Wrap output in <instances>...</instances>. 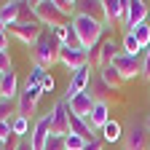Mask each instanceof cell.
Wrapping results in <instances>:
<instances>
[{
	"mask_svg": "<svg viewBox=\"0 0 150 150\" xmlns=\"http://www.w3.org/2000/svg\"><path fill=\"white\" fill-rule=\"evenodd\" d=\"M72 27H75V32H78V38H81V46H83L86 51H94V48H97L102 32L107 30L105 22L91 19V16H83V13H78V16L72 19Z\"/></svg>",
	"mask_w": 150,
	"mask_h": 150,
	"instance_id": "6da1fadb",
	"label": "cell"
},
{
	"mask_svg": "<svg viewBox=\"0 0 150 150\" xmlns=\"http://www.w3.org/2000/svg\"><path fill=\"white\" fill-rule=\"evenodd\" d=\"M59 48H62V43L54 38V32H51V30L43 32L40 40L32 46V59H35V64H40V67H54L56 62H59Z\"/></svg>",
	"mask_w": 150,
	"mask_h": 150,
	"instance_id": "7a4b0ae2",
	"label": "cell"
},
{
	"mask_svg": "<svg viewBox=\"0 0 150 150\" xmlns=\"http://www.w3.org/2000/svg\"><path fill=\"white\" fill-rule=\"evenodd\" d=\"M32 13H35V19H38L43 27H51V30L72 22V19H67L59 8H56L54 0H38V3H32Z\"/></svg>",
	"mask_w": 150,
	"mask_h": 150,
	"instance_id": "3957f363",
	"label": "cell"
},
{
	"mask_svg": "<svg viewBox=\"0 0 150 150\" xmlns=\"http://www.w3.org/2000/svg\"><path fill=\"white\" fill-rule=\"evenodd\" d=\"M43 32H46V27H43L40 22H13V24L6 27V35L16 38V40H22V43L30 46V48H32L38 40H40Z\"/></svg>",
	"mask_w": 150,
	"mask_h": 150,
	"instance_id": "277c9868",
	"label": "cell"
},
{
	"mask_svg": "<svg viewBox=\"0 0 150 150\" xmlns=\"http://www.w3.org/2000/svg\"><path fill=\"white\" fill-rule=\"evenodd\" d=\"M147 147H150L147 123H131L123 134V150H147Z\"/></svg>",
	"mask_w": 150,
	"mask_h": 150,
	"instance_id": "5b68a950",
	"label": "cell"
},
{
	"mask_svg": "<svg viewBox=\"0 0 150 150\" xmlns=\"http://www.w3.org/2000/svg\"><path fill=\"white\" fill-rule=\"evenodd\" d=\"M51 123H54L51 110L43 112L40 118H35V121H32V131H30V145H32V150H43L46 139L51 137Z\"/></svg>",
	"mask_w": 150,
	"mask_h": 150,
	"instance_id": "8992f818",
	"label": "cell"
},
{
	"mask_svg": "<svg viewBox=\"0 0 150 150\" xmlns=\"http://www.w3.org/2000/svg\"><path fill=\"white\" fill-rule=\"evenodd\" d=\"M112 67H115V72L121 75V81H131L137 78V75L142 72V56H131V54H118L115 59H112Z\"/></svg>",
	"mask_w": 150,
	"mask_h": 150,
	"instance_id": "52a82bcc",
	"label": "cell"
},
{
	"mask_svg": "<svg viewBox=\"0 0 150 150\" xmlns=\"http://www.w3.org/2000/svg\"><path fill=\"white\" fill-rule=\"evenodd\" d=\"M59 64H64L67 70L75 72V70L91 64V54L86 48H67V46H62L59 48Z\"/></svg>",
	"mask_w": 150,
	"mask_h": 150,
	"instance_id": "ba28073f",
	"label": "cell"
},
{
	"mask_svg": "<svg viewBox=\"0 0 150 150\" xmlns=\"http://www.w3.org/2000/svg\"><path fill=\"white\" fill-rule=\"evenodd\" d=\"M147 6L150 3H145V0H126V16L121 22L126 27V32H131L137 24L147 22Z\"/></svg>",
	"mask_w": 150,
	"mask_h": 150,
	"instance_id": "9c48e42d",
	"label": "cell"
},
{
	"mask_svg": "<svg viewBox=\"0 0 150 150\" xmlns=\"http://www.w3.org/2000/svg\"><path fill=\"white\" fill-rule=\"evenodd\" d=\"M51 115H54L51 134H56V137H67V134H70V107H67V102L59 99V102L54 105Z\"/></svg>",
	"mask_w": 150,
	"mask_h": 150,
	"instance_id": "30bf717a",
	"label": "cell"
},
{
	"mask_svg": "<svg viewBox=\"0 0 150 150\" xmlns=\"http://www.w3.org/2000/svg\"><path fill=\"white\" fill-rule=\"evenodd\" d=\"M88 83H91V64H86V67H81V70H75V72H72V78H70V83H67V91H64V97H62V99H64V102L72 99L75 94L86 91Z\"/></svg>",
	"mask_w": 150,
	"mask_h": 150,
	"instance_id": "8fae6325",
	"label": "cell"
},
{
	"mask_svg": "<svg viewBox=\"0 0 150 150\" xmlns=\"http://www.w3.org/2000/svg\"><path fill=\"white\" fill-rule=\"evenodd\" d=\"M94 99L88 91H81V94H75L72 99H67V107H70V112L72 115H78V118H86L88 121V115H91V110H94Z\"/></svg>",
	"mask_w": 150,
	"mask_h": 150,
	"instance_id": "7c38bea8",
	"label": "cell"
},
{
	"mask_svg": "<svg viewBox=\"0 0 150 150\" xmlns=\"http://www.w3.org/2000/svg\"><path fill=\"white\" fill-rule=\"evenodd\" d=\"M118 48H121V46H115V40H105V43H102L99 48H94V51H88V54H91L94 64H97V67L102 70V67L112 64V59H115V56L121 54Z\"/></svg>",
	"mask_w": 150,
	"mask_h": 150,
	"instance_id": "4fadbf2b",
	"label": "cell"
},
{
	"mask_svg": "<svg viewBox=\"0 0 150 150\" xmlns=\"http://www.w3.org/2000/svg\"><path fill=\"white\" fill-rule=\"evenodd\" d=\"M107 121H110V107H107L105 99H97V102H94L91 115H88V126H91V131H102Z\"/></svg>",
	"mask_w": 150,
	"mask_h": 150,
	"instance_id": "5bb4252c",
	"label": "cell"
},
{
	"mask_svg": "<svg viewBox=\"0 0 150 150\" xmlns=\"http://www.w3.org/2000/svg\"><path fill=\"white\" fill-rule=\"evenodd\" d=\"M126 16V0H105V24L123 22Z\"/></svg>",
	"mask_w": 150,
	"mask_h": 150,
	"instance_id": "9a60e30c",
	"label": "cell"
},
{
	"mask_svg": "<svg viewBox=\"0 0 150 150\" xmlns=\"http://www.w3.org/2000/svg\"><path fill=\"white\" fill-rule=\"evenodd\" d=\"M0 97L16 102V97H19V78H16L13 70L11 72H3V81H0Z\"/></svg>",
	"mask_w": 150,
	"mask_h": 150,
	"instance_id": "2e32d148",
	"label": "cell"
},
{
	"mask_svg": "<svg viewBox=\"0 0 150 150\" xmlns=\"http://www.w3.org/2000/svg\"><path fill=\"white\" fill-rule=\"evenodd\" d=\"M78 13L105 22V0H81L78 3Z\"/></svg>",
	"mask_w": 150,
	"mask_h": 150,
	"instance_id": "e0dca14e",
	"label": "cell"
},
{
	"mask_svg": "<svg viewBox=\"0 0 150 150\" xmlns=\"http://www.w3.org/2000/svg\"><path fill=\"white\" fill-rule=\"evenodd\" d=\"M22 0H11V3H3L0 6V19H3V24L8 27V24H13V22H19V16H22Z\"/></svg>",
	"mask_w": 150,
	"mask_h": 150,
	"instance_id": "ac0fdd59",
	"label": "cell"
},
{
	"mask_svg": "<svg viewBox=\"0 0 150 150\" xmlns=\"http://www.w3.org/2000/svg\"><path fill=\"white\" fill-rule=\"evenodd\" d=\"M32 112H35V105H32V99H30V91L24 88V91H19V97H16V115L30 118Z\"/></svg>",
	"mask_w": 150,
	"mask_h": 150,
	"instance_id": "d6986e66",
	"label": "cell"
},
{
	"mask_svg": "<svg viewBox=\"0 0 150 150\" xmlns=\"http://www.w3.org/2000/svg\"><path fill=\"white\" fill-rule=\"evenodd\" d=\"M102 139H105V142H118V139H123V129H121V123L110 118V121L105 123V129H102Z\"/></svg>",
	"mask_w": 150,
	"mask_h": 150,
	"instance_id": "ffe728a7",
	"label": "cell"
},
{
	"mask_svg": "<svg viewBox=\"0 0 150 150\" xmlns=\"http://www.w3.org/2000/svg\"><path fill=\"white\" fill-rule=\"evenodd\" d=\"M99 78H102V83L107 86V88H118L123 81H121V75L115 72V67H112V64H107V67H102L99 70Z\"/></svg>",
	"mask_w": 150,
	"mask_h": 150,
	"instance_id": "44dd1931",
	"label": "cell"
},
{
	"mask_svg": "<svg viewBox=\"0 0 150 150\" xmlns=\"http://www.w3.org/2000/svg\"><path fill=\"white\" fill-rule=\"evenodd\" d=\"M121 51H123V54H131V56H142V46L137 43V38L131 35V32L123 35V40H121Z\"/></svg>",
	"mask_w": 150,
	"mask_h": 150,
	"instance_id": "7402d4cb",
	"label": "cell"
},
{
	"mask_svg": "<svg viewBox=\"0 0 150 150\" xmlns=\"http://www.w3.org/2000/svg\"><path fill=\"white\" fill-rule=\"evenodd\" d=\"M131 35H134V38H137V43L142 46V51H145V48L150 46V24H147V22H142V24H137L134 30H131Z\"/></svg>",
	"mask_w": 150,
	"mask_h": 150,
	"instance_id": "603a6c76",
	"label": "cell"
},
{
	"mask_svg": "<svg viewBox=\"0 0 150 150\" xmlns=\"http://www.w3.org/2000/svg\"><path fill=\"white\" fill-rule=\"evenodd\" d=\"M30 131H32L30 118H24V115H13V134H16V137L27 139V134H30Z\"/></svg>",
	"mask_w": 150,
	"mask_h": 150,
	"instance_id": "cb8c5ba5",
	"label": "cell"
},
{
	"mask_svg": "<svg viewBox=\"0 0 150 150\" xmlns=\"http://www.w3.org/2000/svg\"><path fill=\"white\" fill-rule=\"evenodd\" d=\"M46 75H48V72H46V67L32 64V72H30V78H27V83H24V86H27V88H30V86H40Z\"/></svg>",
	"mask_w": 150,
	"mask_h": 150,
	"instance_id": "d4e9b609",
	"label": "cell"
},
{
	"mask_svg": "<svg viewBox=\"0 0 150 150\" xmlns=\"http://www.w3.org/2000/svg\"><path fill=\"white\" fill-rule=\"evenodd\" d=\"M86 147V139H81L78 134H67L64 137V150H83Z\"/></svg>",
	"mask_w": 150,
	"mask_h": 150,
	"instance_id": "484cf974",
	"label": "cell"
},
{
	"mask_svg": "<svg viewBox=\"0 0 150 150\" xmlns=\"http://www.w3.org/2000/svg\"><path fill=\"white\" fill-rule=\"evenodd\" d=\"M88 86H91V91H88V94H91L94 99H105V88H107V86L102 83V78H99V75H97V78H94Z\"/></svg>",
	"mask_w": 150,
	"mask_h": 150,
	"instance_id": "4316f807",
	"label": "cell"
},
{
	"mask_svg": "<svg viewBox=\"0 0 150 150\" xmlns=\"http://www.w3.org/2000/svg\"><path fill=\"white\" fill-rule=\"evenodd\" d=\"M11 107H13L11 99H3V97H0V121H6V118H13V115H16V110H11Z\"/></svg>",
	"mask_w": 150,
	"mask_h": 150,
	"instance_id": "83f0119b",
	"label": "cell"
},
{
	"mask_svg": "<svg viewBox=\"0 0 150 150\" xmlns=\"http://www.w3.org/2000/svg\"><path fill=\"white\" fill-rule=\"evenodd\" d=\"M13 134V118H6V121H0V139H8Z\"/></svg>",
	"mask_w": 150,
	"mask_h": 150,
	"instance_id": "f1b7e54d",
	"label": "cell"
},
{
	"mask_svg": "<svg viewBox=\"0 0 150 150\" xmlns=\"http://www.w3.org/2000/svg\"><path fill=\"white\" fill-rule=\"evenodd\" d=\"M139 75L150 81V46H147V48L142 51V72H139Z\"/></svg>",
	"mask_w": 150,
	"mask_h": 150,
	"instance_id": "f546056e",
	"label": "cell"
},
{
	"mask_svg": "<svg viewBox=\"0 0 150 150\" xmlns=\"http://www.w3.org/2000/svg\"><path fill=\"white\" fill-rule=\"evenodd\" d=\"M13 64H11V54L8 51H0V72H11Z\"/></svg>",
	"mask_w": 150,
	"mask_h": 150,
	"instance_id": "4dcf8cb0",
	"label": "cell"
},
{
	"mask_svg": "<svg viewBox=\"0 0 150 150\" xmlns=\"http://www.w3.org/2000/svg\"><path fill=\"white\" fill-rule=\"evenodd\" d=\"M24 88H27V86H24ZM27 91H30V99H32V105L38 107V102H40V97H43V94H46V91H43L40 86H30Z\"/></svg>",
	"mask_w": 150,
	"mask_h": 150,
	"instance_id": "1f68e13d",
	"label": "cell"
},
{
	"mask_svg": "<svg viewBox=\"0 0 150 150\" xmlns=\"http://www.w3.org/2000/svg\"><path fill=\"white\" fill-rule=\"evenodd\" d=\"M54 86H56V81L51 78V75H46L43 83H40V88H43V91H54Z\"/></svg>",
	"mask_w": 150,
	"mask_h": 150,
	"instance_id": "d6a6232c",
	"label": "cell"
},
{
	"mask_svg": "<svg viewBox=\"0 0 150 150\" xmlns=\"http://www.w3.org/2000/svg\"><path fill=\"white\" fill-rule=\"evenodd\" d=\"M102 142H105L102 137H99V139H94V142H86V147H83V150H102Z\"/></svg>",
	"mask_w": 150,
	"mask_h": 150,
	"instance_id": "836d02e7",
	"label": "cell"
},
{
	"mask_svg": "<svg viewBox=\"0 0 150 150\" xmlns=\"http://www.w3.org/2000/svg\"><path fill=\"white\" fill-rule=\"evenodd\" d=\"M0 51H8V35H0Z\"/></svg>",
	"mask_w": 150,
	"mask_h": 150,
	"instance_id": "e575fe53",
	"label": "cell"
},
{
	"mask_svg": "<svg viewBox=\"0 0 150 150\" xmlns=\"http://www.w3.org/2000/svg\"><path fill=\"white\" fill-rule=\"evenodd\" d=\"M6 32V24H3V19H0V35H3Z\"/></svg>",
	"mask_w": 150,
	"mask_h": 150,
	"instance_id": "d590c367",
	"label": "cell"
},
{
	"mask_svg": "<svg viewBox=\"0 0 150 150\" xmlns=\"http://www.w3.org/2000/svg\"><path fill=\"white\" fill-rule=\"evenodd\" d=\"M147 24H150V6H147Z\"/></svg>",
	"mask_w": 150,
	"mask_h": 150,
	"instance_id": "8d00e7d4",
	"label": "cell"
},
{
	"mask_svg": "<svg viewBox=\"0 0 150 150\" xmlns=\"http://www.w3.org/2000/svg\"><path fill=\"white\" fill-rule=\"evenodd\" d=\"M147 129H150V118H147Z\"/></svg>",
	"mask_w": 150,
	"mask_h": 150,
	"instance_id": "74e56055",
	"label": "cell"
},
{
	"mask_svg": "<svg viewBox=\"0 0 150 150\" xmlns=\"http://www.w3.org/2000/svg\"><path fill=\"white\" fill-rule=\"evenodd\" d=\"M147 150H150V147H147Z\"/></svg>",
	"mask_w": 150,
	"mask_h": 150,
	"instance_id": "f35d334b",
	"label": "cell"
}]
</instances>
